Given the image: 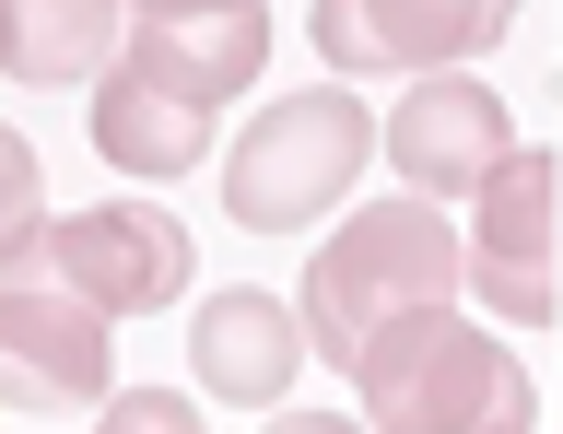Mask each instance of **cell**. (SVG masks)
I'll return each instance as SVG.
<instances>
[{
  "label": "cell",
  "mask_w": 563,
  "mask_h": 434,
  "mask_svg": "<svg viewBox=\"0 0 563 434\" xmlns=\"http://www.w3.org/2000/svg\"><path fill=\"white\" fill-rule=\"evenodd\" d=\"M364 153H376V118L352 107L341 82L282 94V107H258L235 130V153H223V212H235L246 235H294V223H317V212L352 200Z\"/></svg>",
  "instance_id": "3"
},
{
  "label": "cell",
  "mask_w": 563,
  "mask_h": 434,
  "mask_svg": "<svg viewBox=\"0 0 563 434\" xmlns=\"http://www.w3.org/2000/svg\"><path fill=\"white\" fill-rule=\"evenodd\" d=\"M35 258L59 270V293H82L95 318H153L188 293V223L153 212V200H95V212H47Z\"/></svg>",
  "instance_id": "5"
},
{
  "label": "cell",
  "mask_w": 563,
  "mask_h": 434,
  "mask_svg": "<svg viewBox=\"0 0 563 434\" xmlns=\"http://www.w3.org/2000/svg\"><path fill=\"white\" fill-rule=\"evenodd\" d=\"M271 434H364L352 411H271Z\"/></svg>",
  "instance_id": "16"
},
{
  "label": "cell",
  "mask_w": 563,
  "mask_h": 434,
  "mask_svg": "<svg viewBox=\"0 0 563 434\" xmlns=\"http://www.w3.org/2000/svg\"><path fill=\"white\" fill-rule=\"evenodd\" d=\"M411 305H457V223L434 212V200L352 212L341 235L306 258V293H294L306 353H329V364H352L387 318H411Z\"/></svg>",
  "instance_id": "2"
},
{
  "label": "cell",
  "mask_w": 563,
  "mask_h": 434,
  "mask_svg": "<svg viewBox=\"0 0 563 434\" xmlns=\"http://www.w3.org/2000/svg\"><path fill=\"white\" fill-rule=\"evenodd\" d=\"M118 376V318L59 282H0V399L35 423H82Z\"/></svg>",
  "instance_id": "6"
},
{
  "label": "cell",
  "mask_w": 563,
  "mask_h": 434,
  "mask_svg": "<svg viewBox=\"0 0 563 434\" xmlns=\"http://www.w3.org/2000/svg\"><path fill=\"white\" fill-rule=\"evenodd\" d=\"M517 24V0H317L306 36L341 71H457Z\"/></svg>",
  "instance_id": "7"
},
{
  "label": "cell",
  "mask_w": 563,
  "mask_h": 434,
  "mask_svg": "<svg viewBox=\"0 0 563 434\" xmlns=\"http://www.w3.org/2000/svg\"><path fill=\"white\" fill-rule=\"evenodd\" d=\"M95 434H200V411L176 388H106L95 399Z\"/></svg>",
  "instance_id": "14"
},
{
  "label": "cell",
  "mask_w": 563,
  "mask_h": 434,
  "mask_svg": "<svg viewBox=\"0 0 563 434\" xmlns=\"http://www.w3.org/2000/svg\"><path fill=\"white\" fill-rule=\"evenodd\" d=\"M141 82H165L176 107L223 118L258 82V59H271V12H188V24H130V47H118Z\"/></svg>",
  "instance_id": "10"
},
{
  "label": "cell",
  "mask_w": 563,
  "mask_h": 434,
  "mask_svg": "<svg viewBox=\"0 0 563 434\" xmlns=\"http://www.w3.org/2000/svg\"><path fill=\"white\" fill-rule=\"evenodd\" d=\"M35 235H47V177H35L24 130H0V282L35 270Z\"/></svg>",
  "instance_id": "13"
},
{
  "label": "cell",
  "mask_w": 563,
  "mask_h": 434,
  "mask_svg": "<svg viewBox=\"0 0 563 434\" xmlns=\"http://www.w3.org/2000/svg\"><path fill=\"white\" fill-rule=\"evenodd\" d=\"M188 376L211 399H235V411H282L294 376H306V318L282 305V293H211L200 318H188Z\"/></svg>",
  "instance_id": "9"
},
{
  "label": "cell",
  "mask_w": 563,
  "mask_h": 434,
  "mask_svg": "<svg viewBox=\"0 0 563 434\" xmlns=\"http://www.w3.org/2000/svg\"><path fill=\"white\" fill-rule=\"evenodd\" d=\"M505 142H517V118L470 71H422L411 94H399V118H387V165H399L411 200H470V188L505 165Z\"/></svg>",
  "instance_id": "8"
},
{
  "label": "cell",
  "mask_w": 563,
  "mask_h": 434,
  "mask_svg": "<svg viewBox=\"0 0 563 434\" xmlns=\"http://www.w3.org/2000/svg\"><path fill=\"white\" fill-rule=\"evenodd\" d=\"M552 212H563V165L540 142H505V165L470 188V247H457V282L493 318H552V235H563Z\"/></svg>",
  "instance_id": "4"
},
{
  "label": "cell",
  "mask_w": 563,
  "mask_h": 434,
  "mask_svg": "<svg viewBox=\"0 0 563 434\" xmlns=\"http://www.w3.org/2000/svg\"><path fill=\"white\" fill-rule=\"evenodd\" d=\"M130 47L118 0H0V71L12 82H95Z\"/></svg>",
  "instance_id": "12"
},
{
  "label": "cell",
  "mask_w": 563,
  "mask_h": 434,
  "mask_svg": "<svg viewBox=\"0 0 563 434\" xmlns=\"http://www.w3.org/2000/svg\"><path fill=\"white\" fill-rule=\"evenodd\" d=\"M376 434H540V388H528V364L470 329L457 305H411V318H387L364 353L341 364Z\"/></svg>",
  "instance_id": "1"
},
{
  "label": "cell",
  "mask_w": 563,
  "mask_h": 434,
  "mask_svg": "<svg viewBox=\"0 0 563 434\" xmlns=\"http://www.w3.org/2000/svg\"><path fill=\"white\" fill-rule=\"evenodd\" d=\"M95 153L130 165V177H188V165L211 153V118L176 107L165 82H141L130 59H106V71H95Z\"/></svg>",
  "instance_id": "11"
},
{
  "label": "cell",
  "mask_w": 563,
  "mask_h": 434,
  "mask_svg": "<svg viewBox=\"0 0 563 434\" xmlns=\"http://www.w3.org/2000/svg\"><path fill=\"white\" fill-rule=\"evenodd\" d=\"M130 24H188V12H258V0H118Z\"/></svg>",
  "instance_id": "15"
}]
</instances>
